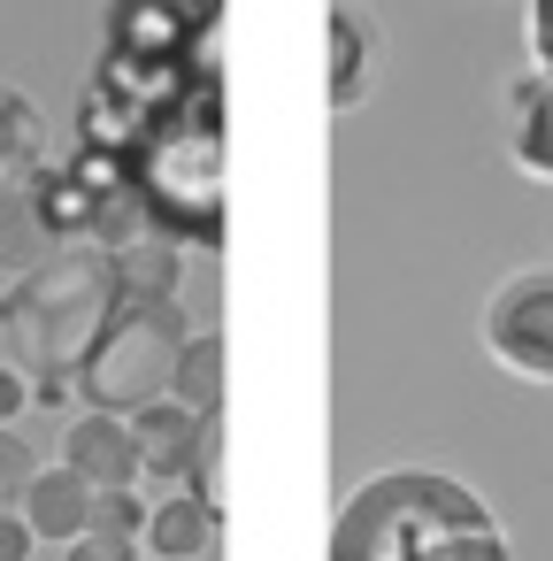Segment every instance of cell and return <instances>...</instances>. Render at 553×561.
<instances>
[{
    "label": "cell",
    "mask_w": 553,
    "mask_h": 561,
    "mask_svg": "<svg viewBox=\"0 0 553 561\" xmlns=\"http://www.w3.org/2000/svg\"><path fill=\"white\" fill-rule=\"evenodd\" d=\"M331 561H515L499 515L446 469H377L331 523Z\"/></svg>",
    "instance_id": "6da1fadb"
},
{
    "label": "cell",
    "mask_w": 553,
    "mask_h": 561,
    "mask_svg": "<svg viewBox=\"0 0 553 561\" xmlns=\"http://www.w3.org/2000/svg\"><path fill=\"white\" fill-rule=\"evenodd\" d=\"M116 308H124V285H116V254L101 247H62L47 270L16 277V293L0 300V339H9V362L32 377L39 408H55L78 385Z\"/></svg>",
    "instance_id": "7a4b0ae2"
},
{
    "label": "cell",
    "mask_w": 553,
    "mask_h": 561,
    "mask_svg": "<svg viewBox=\"0 0 553 561\" xmlns=\"http://www.w3.org/2000/svg\"><path fill=\"white\" fill-rule=\"evenodd\" d=\"M216 108L223 101H216V62H208L124 154V185L139 193L162 239H193V247L223 239V116Z\"/></svg>",
    "instance_id": "3957f363"
},
{
    "label": "cell",
    "mask_w": 553,
    "mask_h": 561,
    "mask_svg": "<svg viewBox=\"0 0 553 561\" xmlns=\"http://www.w3.org/2000/svg\"><path fill=\"white\" fill-rule=\"evenodd\" d=\"M193 323H185V300H124L116 323L101 331V346L85 354L78 369V392L93 415H139L154 400H170V377H177V354H185Z\"/></svg>",
    "instance_id": "277c9868"
},
{
    "label": "cell",
    "mask_w": 553,
    "mask_h": 561,
    "mask_svg": "<svg viewBox=\"0 0 553 561\" xmlns=\"http://www.w3.org/2000/svg\"><path fill=\"white\" fill-rule=\"evenodd\" d=\"M484 346L515 377L553 385V262L515 270V277L492 285V300H484Z\"/></svg>",
    "instance_id": "5b68a950"
},
{
    "label": "cell",
    "mask_w": 553,
    "mask_h": 561,
    "mask_svg": "<svg viewBox=\"0 0 553 561\" xmlns=\"http://www.w3.org/2000/svg\"><path fill=\"white\" fill-rule=\"evenodd\" d=\"M216 24V0H116L108 9V55H131V62H193V32Z\"/></svg>",
    "instance_id": "8992f818"
},
{
    "label": "cell",
    "mask_w": 553,
    "mask_h": 561,
    "mask_svg": "<svg viewBox=\"0 0 553 561\" xmlns=\"http://www.w3.org/2000/svg\"><path fill=\"white\" fill-rule=\"evenodd\" d=\"M62 469L85 477L93 492H131V484H139V438H131V423L85 408V415L62 431Z\"/></svg>",
    "instance_id": "52a82bcc"
},
{
    "label": "cell",
    "mask_w": 553,
    "mask_h": 561,
    "mask_svg": "<svg viewBox=\"0 0 553 561\" xmlns=\"http://www.w3.org/2000/svg\"><path fill=\"white\" fill-rule=\"evenodd\" d=\"M216 415H193V408H177V400H154V408H139L131 415V438H139V477H154V484H193V454H200V431H208Z\"/></svg>",
    "instance_id": "ba28073f"
},
{
    "label": "cell",
    "mask_w": 553,
    "mask_h": 561,
    "mask_svg": "<svg viewBox=\"0 0 553 561\" xmlns=\"http://www.w3.org/2000/svg\"><path fill=\"white\" fill-rule=\"evenodd\" d=\"M16 515H24V523H32V538H47V546H78V538L93 530V484H85V477H70V469L55 461V469H39V477L24 484Z\"/></svg>",
    "instance_id": "9c48e42d"
},
{
    "label": "cell",
    "mask_w": 553,
    "mask_h": 561,
    "mask_svg": "<svg viewBox=\"0 0 553 561\" xmlns=\"http://www.w3.org/2000/svg\"><path fill=\"white\" fill-rule=\"evenodd\" d=\"M147 561H200L208 546H216V500H200V492H162L154 507H147Z\"/></svg>",
    "instance_id": "30bf717a"
},
{
    "label": "cell",
    "mask_w": 553,
    "mask_h": 561,
    "mask_svg": "<svg viewBox=\"0 0 553 561\" xmlns=\"http://www.w3.org/2000/svg\"><path fill=\"white\" fill-rule=\"evenodd\" d=\"M507 154L553 185V78L545 70H522L507 85Z\"/></svg>",
    "instance_id": "8fae6325"
},
{
    "label": "cell",
    "mask_w": 553,
    "mask_h": 561,
    "mask_svg": "<svg viewBox=\"0 0 553 561\" xmlns=\"http://www.w3.org/2000/svg\"><path fill=\"white\" fill-rule=\"evenodd\" d=\"M55 254H62V239H55L39 193H32V185L0 193V270H9V277H32V270H47Z\"/></svg>",
    "instance_id": "7c38bea8"
},
{
    "label": "cell",
    "mask_w": 553,
    "mask_h": 561,
    "mask_svg": "<svg viewBox=\"0 0 553 561\" xmlns=\"http://www.w3.org/2000/svg\"><path fill=\"white\" fill-rule=\"evenodd\" d=\"M47 170V131H39V101L24 85H0V193H16Z\"/></svg>",
    "instance_id": "4fadbf2b"
},
{
    "label": "cell",
    "mask_w": 553,
    "mask_h": 561,
    "mask_svg": "<svg viewBox=\"0 0 553 561\" xmlns=\"http://www.w3.org/2000/svg\"><path fill=\"white\" fill-rule=\"evenodd\" d=\"M369 70H377V24L361 9H331V108L338 116L369 93Z\"/></svg>",
    "instance_id": "5bb4252c"
},
{
    "label": "cell",
    "mask_w": 553,
    "mask_h": 561,
    "mask_svg": "<svg viewBox=\"0 0 553 561\" xmlns=\"http://www.w3.org/2000/svg\"><path fill=\"white\" fill-rule=\"evenodd\" d=\"M116 285H124V300H177V285H185V247L162 239V231L131 239V247L116 254Z\"/></svg>",
    "instance_id": "9a60e30c"
},
{
    "label": "cell",
    "mask_w": 553,
    "mask_h": 561,
    "mask_svg": "<svg viewBox=\"0 0 553 561\" xmlns=\"http://www.w3.org/2000/svg\"><path fill=\"white\" fill-rule=\"evenodd\" d=\"M170 400L193 408V415H216V408H223V339H216V331H193V339H185L177 377H170Z\"/></svg>",
    "instance_id": "2e32d148"
},
{
    "label": "cell",
    "mask_w": 553,
    "mask_h": 561,
    "mask_svg": "<svg viewBox=\"0 0 553 561\" xmlns=\"http://www.w3.org/2000/svg\"><path fill=\"white\" fill-rule=\"evenodd\" d=\"M32 193H39V208H47V224H55L62 247H85V239H93V208H101L93 185H78L70 170H39Z\"/></svg>",
    "instance_id": "e0dca14e"
},
{
    "label": "cell",
    "mask_w": 553,
    "mask_h": 561,
    "mask_svg": "<svg viewBox=\"0 0 553 561\" xmlns=\"http://www.w3.org/2000/svg\"><path fill=\"white\" fill-rule=\"evenodd\" d=\"M147 507H154V500H139V484H131V492H93V530L139 546V538H147Z\"/></svg>",
    "instance_id": "ac0fdd59"
},
{
    "label": "cell",
    "mask_w": 553,
    "mask_h": 561,
    "mask_svg": "<svg viewBox=\"0 0 553 561\" xmlns=\"http://www.w3.org/2000/svg\"><path fill=\"white\" fill-rule=\"evenodd\" d=\"M32 477H39V454H32L16 431H0V515L24 500V484H32Z\"/></svg>",
    "instance_id": "d6986e66"
},
{
    "label": "cell",
    "mask_w": 553,
    "mask_h": 561,
    "mask_svg": "<svg viewBox=\"0 0 553 561\" xmlns=\"http://www.w3.org/2000/svg\"><path fill=\"white\" fill-rule=\"evenodd\" d=\"M62 561H147V546H131V538H101V530H85Z\"/></svg>",
    "instance_id": "ffe728a7"
},
{
    "label": "cell",
    "mask_w": 553,
    "mask_h": 561,
    "mask_svg": "<svg viewBox=\"0 0 553 561\" xmlns=\"http://www.w3.org/2000/svg\"><path fill=\"white\" fill-rule=\"evenodd\" d=\"M24 408H39V400H32V377H24L16 362H0V431H9Z\"/></svg>",
    "instance_id": "44dd1931"
},
{
    "label": "cell",
    "mask_w": 553,
    "mask_h": 561,
    "mask_svg": "<svg viewBox=\"0 0 553 561\" xmlns=\"http://www.w3.org/2000/svg\"><path fill=\"white\" fill-rule=\"evenodd\" d=\"M530 70L553 78V0H530Z\"/></svg>",
    "instance_id": "7402d4cb"
},
{
    "label": "cell",
    "mask_w": 553,
    "mask_h": 561,
    "mask_svg": "<svg viewBox=\"0 0 553 561\" xmlns=\"http://www.w3.org/2000/svg\"><path fill=\"white\" fill-rule=\"evenodd\" d=\"M32 546H39V538H32V523L9 507V515H0V561H32Z\"/></svg>",
    "instance_id": "603a6c76"
}]
</instances>
